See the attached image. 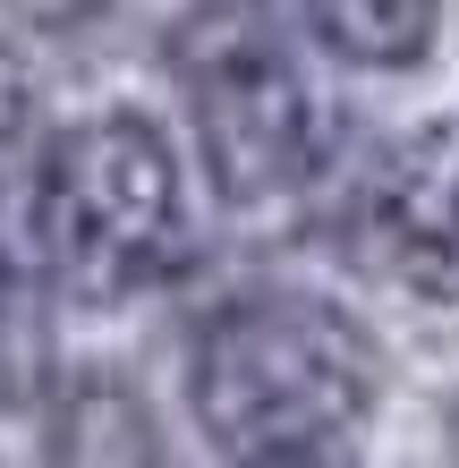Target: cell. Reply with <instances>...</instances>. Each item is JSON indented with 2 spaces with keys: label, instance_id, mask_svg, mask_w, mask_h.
Returning a JSON list of instances; mask_svg holds the SVG:
<instances>
[{
  "label": "cell",
  "instance_id": "cell-1",
  "mask_svg": "<svg viewBox=\"0 0 459 468\" xmlns=\"http://www.w3.org/2000/svg\"><path fill=\"white\" fill-rule=\"evenodd\" d=\"M43 264L77 298H128L162 282L187 247L179 162L137 112H102L35 154H0V256Z\"/></svg>",
  "mask_w": 459,
  "mask_h": 468
},
{
  "label": "cell",
  "instance_id": "cell-2",
  "mask_svg": "<svg viewBox=\"0 0 459 468\" xmlns=\"http://www.w3.org/2000/svg\"><path fill=\"white\" fill-rule=\"evenodd\" d=\"M187 392L238 468H323L374 409V341L307 290H256L196 333Z\"/></svg>",
  "mask_w": 459,
  "mask_h": 468
},
{
  "label": "cell",
  "instance_id": "cell-3",
  "mask_svg": "<svg viewBox=\"0 0 459 468\" xmlns=\"http://www.w3.org/2000/svg\"><path fill=\"white\" fill-rule=\"evenodd\" d=\"M171 69L187 94V120L204 136L213 187L230 205L289 197L315 171V102L298 60L247 0H196L171 26Z\"/></svg>",
  "mask_w": 459,
  "mask_h": 468
},
{
  "label": "cell",
  "instance_id": "cell-4",
  "mask_svg": "<svg viewBox=\"0 0 459 468\" xmlns=\"http://www.w3.org/2000/svg\"><path fill=\"white\" fill-rule=\"evenodd\" d=\"M349 247L417 298H459V120L400 136L366 171Z\"/></svg>",
  "mask_w": 459,
  "mask_h": 468
},
{
  "label": "cell",
  "instance_id": "cell-5",
  "mask_svg": "<svg viewBox=\"0 0 459 468\" xmlns=\"http://www.w3.org/2000/svg\"><path fill=\"white\" fill-rule=\"evenodd\" d=\"M35 468H171V460H162L153 409L120 375H77V383L51 392Z\"/></svg>",
  "mask_w": 459,
  "mask_h": 468
},
{
  "label": "cell",
  "instance_id": "cell-6",
  "mask_svg": "<svg viewBox=\"0 0 459 468\" xmlns=\"http://www.w3.org/2000/svg\"><path fill=\"white\" fill-rule=\"evenodd\" d=\"M315 26L340 60L366 69H409L434 43V0H315Z\"/></svg>",
  "mask_w": 459,
  "mask_h": 468
},
{
  "label": "cell",
  "instance_id": "cell-7",
  "mask_svg": "<svg viewBox=\"0 0 459 468\" xmlns=\"http://www.w3.org/2000/svg\"><path fill=\"white\" fill-rule=\"evenodd\" d=\"M43 357H51L43 315H35V298H26L17 264L0 256V409H9V400H26V392L43 383Z\"/></svg>",
  "mask_w": 459,
  "mask_h": 468
},
{
  "label": "cell",
  "instance_id": "cell-8",
  "mask_svg": "<svg viewBox=\"0 0 459 468\" xmlns=\"http://www.w3.org/2000/svg\"><path fill=\"white\" fill-rule=\"evenodd\" d=\"M9 9H17L26 26H43V35H60V26H86V17H102L111 0H9Z\"/></svg>",
  "mask_w": 459,
  "mask_h": 468
},
{
  "label": "cell",
  "instance_id": "cell-9",
  "mask_svg": "<svg viewBox=\"0 0 459 468\" xmlns=\"http://www.w3.org/2000/svg\"><path fill=\"white\" fill-rule=\"evenodd\" d=\"M17 120H26V94H17V69L0 60V154L17 145Z\"/></svg>",
  "mask_w": 459,
  "mask_h": 468
},
{
  "label": "cell",
  "instance_id": "cell-10",
  "mask_svg": "<svg viewBox=\"0 0 459 468\" xmlns=\"http://www.w3.org/2000/svg\"><path fill=\"white\" fill-rule=\"evenodd\" d=\"M451 434H459V418H451Z\"/></svg>",
  "mask_w": 459,
  "mask_h": 468
}]
</instances>
